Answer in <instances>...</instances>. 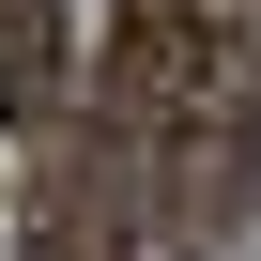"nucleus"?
Returning a JSON list of instances; mask_svg holds the SVG:
<instances>
[{"instance_id":"obj_3","label":"nucleus","mask_w":261,"mask_h":261,"mask_svg":"<svg viewBox=\"0 0 261 261\" xmlns=\"http://www.w3.org/2000/svg\"><path fill=\"white\" fill-rule=\"evenodd\" d=\"M169 16H200V0H123V16H108V31H169Z\"/></svg>"},{"instance_id":"obj_2","label":"nucleus","mask_w":261,"mask_h":261,"mask_svg":"<svg viewBox=\"0 0 261 261\" xmlns=\"http://www.w3.org/2000/svg\"><path fill=\"white\" fill-rule=\"evenodd\" d=\"M0 123H62V31H46V0H0Z\"/></svg>"},{"instance_id":"obj_1","label":"nucleus","mask_w":261,"mask_h":261,"mask_svg":"<svg viewBox=\"0 0 261 261\" xmlns=\"http://www.w3.org/2000/svg\"><path fill=\"white\" fill-rule=\"evenodd\" d=\"M16 261H139V154H123V123L62 108L46 123V169L16 200Z\"/></svg>"}]
</instances>
